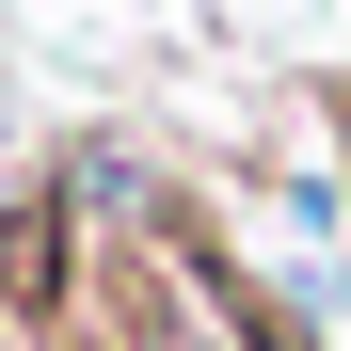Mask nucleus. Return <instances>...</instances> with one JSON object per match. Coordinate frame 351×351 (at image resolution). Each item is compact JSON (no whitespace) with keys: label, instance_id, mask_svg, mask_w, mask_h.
<instances>
[{"label":"nucleus","instance_id":"1","mask_svg":"<svg viewBox=\"0 0 351 351\" xmlns=\"http://www.w3.org/2000/svg\"><path fill=\"white\" fill-rule=\"evenodd\" d=\"M48 287H64V192H32L0 223V304H48Z\"/></svg>","mask_w":351,"mask_h":351}]
</instances>
